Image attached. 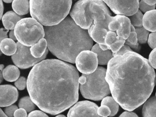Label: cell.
Segmentation results:
<instances>
[{"label":"cell","instance_id":"obj_1","mask_svg":"<svg viewBox=\"0 0 156 117\" xmlns=\"http://www.w3.org/2000/svg\"><path fill=\"white\" fill-rule=\"evenodd\" d=\"M79 78L77 69L72 65L57 59L43 60L30 72L27 90L39 108L56 115L77 102Z\"/></svg>","mask_w":156,"mask_h":117},{"label":"cell","instance_id":"obj_2","mask_svg":"<svg viewBox=\"0 0 156 117\" xmlns=\"http://www.w3.org/2000/svg\"><path fill=\"white\" fill-rule=\"evenodd\" d=\"M156 75L147 58L130 51L109 61L105 79L115 100L123 109L132 111L150 97Z\"/></svg>","mask_w":156,"mask_h":117},{"label":"cell","instance_id":"obj_3","mask_svg":"<svg viewBox=\"0 0 156 117\" xmlns=\"http://www.w3.org/2000/svg\"><path fill=\"white\" fill-rule=\"evenodd\" d=\"M44 29L48 49L62 61L74 64L81 52L93 47V40L88 31L82 29L70 17L57 25L45 26Z\"/></svg>","mask_w":156,"mask_h":117},{"label":"cell","instance_id":"obj_4","mask_svg":"<svg viewBox=\"0 0 156 117\" xmlns=\"http://www.w3.org/2000/svg\"><path fill=\"white\" fill-rule=\"evenodd\" d=\"M70 14L77 25L86 30L91 27L109 31L108 24L113 18L102 0H79Z\"/></svg>","mask_w":156,"mask_h":117},{"label":"cell","instance_id":"obj_5","mask_svg":"<svg viewBox=\"0 0 156 117\" xmlns=\"http://www.w3.org/2000/svg\"><path fill=\"white\" fill-rule=\"evenodd\" d=\"M32 18L45 26L57 25L70 13L72 0H30Z\"/></svg>","mask_w":156,"mask_h":117},{"label":"cell","instance_id":"obj_6","mask_svg":"<svg viewBox=\"0 0 156 117\" xmlns=\"http://www.w3.org/2000/svg\"><path fill=\"white\" fill-rule=\"evenodd\" d=\"M106 70L105 68L98 67L94 73L84 74L87 78L86 82L80 86V91L83 97L99 101L111 93L105 79Z\"/></svg>","mask_w":156,"mask_h":117},{"label":"cell","instance_id":"obj_7","mask_svg":"<svg viewBox=\"0 0 156 117\" xmlns=\"http://www.w3.org/2000/svg\"><path fill=\"white\" fill-rule=\"evenodd\" d=\"M14 31L19 42L27 46H32L45 37L42 24L33 18L21 19L17 23Z\"/></svg>","mask_w":156,"mask_h":117},{"label":"cell","instance_id":"obj_8","mask_svg":"<svg viewBox=\"0 0 156 117\" xmlns=\"http://www.w3.org/2000/svg\"><path fill=\"white\" fill-rule=\"evenodd\" d=\"M17 44V52L12 56V59L15 65L21 69H27L35 66L44 60L48 53L49 49H47L42 57L36 58L32 55L30 46L23 45L20 42H18Z\"/></svg>","mask_w":156,"mask_h":117},{"label":"cell","instance_id":"obj_9","mask_svg":"<svg viewBox=\"0 0 156 117\" xmlns=\"http://www.w3.org/2000/svg\"><path fill=\"white\" fill-rule=\"evenodd\" d=\"M75 63L77 70L82 74H92L98 67L97 54L90 50H84L78 55Z\"/></svg>","mask_w":156,"mask_h":117},{"label":"cell","instance_id":"obj_10","mask_svg":"<svg viewBox=\"0 0 156 117\" xmlns=\"http://www.w3.org/2000/svg\"><path fill=\"white\" fill-rule=\"evenodd\" d=\"M115 13L129 17L139 10L140 0H102Z\"/></svg>","mask_w":156,"mask_h":117},{"label":"cell","instance_id":"obj_11","mask_svg":"<svg viewBox=\"0 0 156 117\" xmlns=\"http://www.w3.org/2000/svg\"><path fill=\"white\" fill-rule=\"evenodd\" d=\"M98 107L88 101H79L71 108L68 117H100L98 113Z\"/></svg>","mask_w":156,"mask_h":117},{"label":"cell","instance_id":"obj_12","mask_svg":"<svg viewBox=\"0 0 156 117\" xmlns=\"http://www.w3.org/2000/svg\"><path fill=\"white\" fill-rule=\"evenodd\" d=\"M0 106L2 108L12 105L18 100L19 92L16 88L10 85L0 86Z\"/></svg>","mask_w":156,"mask_h":117},{"label":"cell","instance_id":"obj_13","mask_svg":"<svg viewBox=\"0 0 156 117\" xmlns=\"http://www.w3.org/2000/svg\"><path fill=\"white\" fill-rule=\"evenodd\" d=\"M91 51L97 54L98 64L99 65H107L109 61L114 57L113 53L111 50L108 49L107 50H103L98 43L92 47Z\"/></svg>","mask_w":156,"mask_h":117},{"label":"cell","instance_id":"obj_14","mask_svg":"<svg viewBox=\"0 0 156 117\" xmlns=\"http://www.w3.org/2000/svg\"><path fill=\"white\" fill-rule=\"evenodd\" d=\"M21 17L16 13L9 11L3 15L2 20V24L6 30H13L17 23L21 20Z\"/></svg>","mask_w":156,"mask_h":117},{"label":"cell","instance_id":"obj_15","mask_svg":"<svg viewBox=\"0 0 156 117\" xmlns=\"http://www.w3.org/2000/svg\"><path fill=\"white\" fill-rule=\"evenodd\" d=\"M143 26L149 31H156V10L149 11L144 14Z\"/></svg>","mask_w":156,"mask_h":117},{"label":"cell","instance_id":"obj_16","mask_svg":"<svg viewBox=\"0 0 156 117\" xmlns=\"http://www.w3.org/2000/svg\"><path fill=\"white\" fill-rule=\"evenodd\" d=\"M131 26L129 18L124 16L118 29L116 31L117 36L120 38L126 40L131 32Z\"/></svg>","mask_w":156,"mask_h":117},{"label":"cell","instance_id":"obj_17","mask_svg":"<svg viewBox=\"0 0 156 117\" xmlns=\"http://www.w3.org/2000/svg\"><path fill=\"white\" fill-rule=\"evenodd\" d=\"M143 117H156V97L149 98L143 105L142 110Z\"/></svg>","mask_w":156,"mask_h":117},{"label":"cell","instance_id":"obj_18","mask_svg":"<svg viewBox=\"0 0 156 117\" xmlns=\"http://www.w3.org/2000/svg\"><path fill=\"white\" fill-rule=\"evenodd\" d=\"M0 49L4 54L9 56H12L17 52V44L11 38H6L1 42Z\"/></svg>","mask_w":156,"mask_h":117},{"label":"cell","instance_id":"obj_19","mask_svg":"<svg viewBox=\"0 0 156 117\" xmlns=\"http://www.w3.org/2000/svg\"><path fill=\"white\" fill-rule=\"evenodd\" d=\"M12 8L18 15H26L30 12V2L29 0H13Z\"/></svg>","mask_w":156,"mask_h":117},{"label":"cell","instance_id":"obj_20","mask_svg":"<svg viewBox=\"0 0 156 117\" xmlns=\"http://www.w3.org/2000/svg\"><path fill=\"white\" fill-rule=\"evenodd\" d=\"M47 46V41L44 38H42L38 42L31 46L30 52L33 56L36 58H40L44 55Z\"/></svg>","mask_w":156,"mask_h":117},{"label":"cell","instance_id":"obj_21","mask_svg":"<svg viewBox=\"0 0 156 117\" xmlns=\"http://www.w3.org/2000/svg\"><path fill=\"white\" fill-rule=\"evenodd\" d=\"M3 79L9 82L16 81L20 76V71L17 67L14 65H9L3 69Z\"/></svg>","mask_w":156,"mask_h":117},{"label":"cell","instance_id":"obj_22","mask_svg":"<svg viewBox=\"0 0 156 117\" xmlns=\"http://www.w3.org/2000/svg\"><path fill=\"white\" fill-rule=\"evenodd\" d=\"M101 105H106L109 107L111 110V114L109 117L115 116L118 112L119 104L115 100L113 97H106L102 99Z\"/></svg>","mask_w":156,"mask_h":117},{"label":"cell","instance_id":"obj_23","mask_svg":"<svg viewBox=\"0 0 156 117\" xmlns=\"http://www.w3.org/2000/svg\"><path fill=\"white\" fill-rule=\"evenodd\" d=\"M35 104L30 97L27 96L21 99L19 102V107L20 108H24L27 112H30L35 109Z\"/></svg>","mask_w":156,"mask_h":117},{"label":"cell","instance_id":"obj_24","mask_svg":"<svg viewBox=\"0 0 156 117\" xmlns=\"http://www.w3.org/2000/svg\"><path fill=\"white\" fill-rule=\"evenodd\" d=\"M135 28L136 32L139 43L140 44L146 43L148 39L149 31L146 30L143 26Z\"/></svg>","mask_w":156,"mask_h":117},{"label":"cell","instance_id":"obj_25","mask_svg":"<svg viewBox=\"0 0 156 117\" xmlns=\"http://www.w3.org/2000/svg\"><path fill=\"white\" fill-rule=\"evenodd\" d=\"M143 16L140 10H138L135 14L129 16L131 24L135 27H141L143 26Z\"/></svg>","mask_w":156,"mask_h":117},{"label":"cell","instance_id":"obj_26","mask_svg":"<svg viewBox=\"0 0 156 117\" xmlns=\"http://www.w3.org/2000/svg\"><path fill=\"white\" fill-rule=\"evenodd\" d=\"M124 16V15L118 14L115 16L113 17L112 20L108 24V29H109V31H116L120 25V23H121Z\"/></svg>","mask_w":156,"mask_h":117},{"label":"cell","instance_id":"obj_27","mask_svg":"<svg viewBox=\"0 0 156 117\" xmlns=\"http://www.w3.org/2000/svg\"><path fill=\"white\" fill-rule=\"evenodd\" d=\"M126 40L119 37L117 40H116L114 43L112 44L109 46V49L113 53L114 57L115 54L119 51V49L124 45L126 42Z\"/></svg>","mask_w":156,"mask_h":117},{"label":"cell","instance_id":"obj_28","mask_svg":"<svg viewBox=\"0 0 156 117\" xmlns=\"http://www.w3.org/2000/svg\"><path fill=\"white\" fill-rule=\"evenodd\" d=\"M119 37L117 36L116 32L113 31H109L108 32L105 37V43L109 49V46L114 43L116 40L118 39Z\"/></svg>","mask_w":156,"mask_h":117},{"label":"cell","instance_id":"obj_29","mask_svg":"<svg viewBox=\"0 0 156 117\" xmlns=\"http://www.w3.org/2000/svg\"><path fill=\"white\" fill-rule=\"evenodd\" d=\"M126 42L132 45H137L139 43L135 27L132 24L131 26V32L129 36L126 40Z\"/></svg>","mask_w":156,"mask_h":117},{"label":"cell","instance_id":"obj_30","mask_svg":"<svg viewBox=\"0 0 156 117\" xmlns=\"http://www.w3.org/2000/svg\"><path fill=\"white\" fill-rule=\"evenodd\" d=\"M111 110L106 105H101L98 109V113L100 117H108L111 114Z\"/></svg>","mask_w":156,"mask_h":117},{"label":"cell","instance_id":"obj_31","mask_svg":"<svg viewBox=\"0 0 156 117\" xmlns=\"http://www.w3.org/2000/svg\"><path fill=\"white\" fill-rule=\"evenodd\" d=\"M155 8H156V5L151 6V5H148L147 3H145L143 1V0H141L139 2V9L141 11H142L143 13H145L147 12L155 9Z\"/></svg>","mask_w":156,"mask_h":117},{"label":"cell","instance_id":"obj_32","mask_svg":"<svg viewBox=\"0 0 156 117\" xmlns=\"http://www.w3.org/2000/svg\"><path fill=\"white\" fill-rule=\"evenodd\" d=\"M14 85L19 90H23L27 86V79L24 77H21L16 80Z\"/></svg>","mask_w":156,"mask_h":117},{"label":"cell","instance_id":"obj_33","mask_svg":"<svg viewBox=\"0 0 156 117\" xmlns=\"http://www.w3.org/2000/svg\"><path fill=\"white\" fill-rule=\"evenodd\" d=\"M147 42L151 49L156 48V31L152 32L150 34Z\"/></svg>","mask_w":156,"mask_h":117},{"label":"cell","instance_id":"obj_34","mask_svg":"<svg viewBox=\"0 0 156 117\" xmlns=\"http://www.w3.org/2000/svg\"><path fill=\"white\" fill-rule=\"evenodd\" d=\"M149 62L153 68L156 69V48L151 52L149 56Z\"/></svg>","mask_w":156,"mask_h":117},{"label":"cell","instance_id":"obj_35","mask_svg":"<svg viewBox=\"0 0 156 117\" xmlns=\"http://www.w3.org/2000/svg\"><path fill=\"white\" fill-rule=\"evenodd\" d=\"M18 109L16 105H10L6 107L5 109V112L8 117H14L15 112Z\"/></svg>","mask_w":156,"mask_h":117},{"label":"cell","instance_id":"obj_36","mask_svg":"<svg viewBox=\"0 0 156 117\" xmlns=\"http://www.w3.org/2000/svg\"><path fill=\"white\" fill-rule=\"evenodd\" d=\"M130 51H133V50L129 46L125 44L124 45L119 49L118 52H117L114 55V57L116 56L117 55H122L126 53H127Z\"/></svg>","mask_w":156,"mask_h":117},{"label":"cell","instance_id":"obj_37","mask_svg":"<svg viewBox=\"0 0 156 117\" xmlns=\"http://www.w3.org/2000/svg\"><path fill=\"white\" fill-rule=\"evenodd\" d=\"M28 117H48V116L46 113L41 111L36 110L31 112L29 113Z\"/></svg>","mask_w":156,"mask_h":117},{"label":"cell","instance_id":"obj_38","mask_svg":"<svg viewBox=\"0 0 156 117\" xmlns=\"http://www.w3.org/2000/svg\"><path fill=\"white\" fill-rule=\"evenodd\" d=\"M27 112L22 108L18 109L14 112V117H27Z\"/></svg>","mask_w":156,"mask_h":117},{"label":"cell","instance_id":"obj_39","mask_svg":"<svg viewBox=\"0 0 156 117\" xmlns=\"http://www.w3.org/2000/svg\"><path fill=\"white\" fill-rule=\"evenodd\" d=\"M119 117H137L138 115L136 113L132 112L131 111H126L123 112L122 114H120Z\"/></svg>","mask_w":156,"mask_h":117},{"label":"cell","instance_id":"obj_40","mask_svg":"<svg viewBox=\"0 0 156 117\" xmlns=\"http://www.w3.org/2000/svg\"><path fill=\"white\" fill-rule=\"evenodd\" d=\"M9 30H4L3 28H1L0 30V34H1V42L4 39L8 38V34Z\"/></svg>","mask_w":156,"mask_h":117},{"label":"cell","instance_id":"obj_41","mask_svg":"<svg viewBox=\"0 0 156 117\" xmlns=\"http://www.w3.org/2000/svg\"><path fill=\"white\" fill-rule=\"evenodd\" d=\"M125 44H126L127 45H128L132 50H134V51H136V52H139L140 50V46L139 44H137V45H132L131 44L127 42H125Z\"/></svg>","mask_w":156,"mask_h":117},{"label":"cell","instance_id":"obj_42","mask_svg":"<svg viewBox=\"0 0 156 117\" xmlns=\"http://www.w3.org/2000/svg\"><path fill=\"white\" fill-rule=\"evenodd\" d=\"M87 78L84 74H82V76L79 77L78 81L80 85H83L86 82Z\"/></svg>","mask_w":156,"mask_h":117},{"label":"cell","instance_id":"obj_43","mask_svg":"<svg viewBox=\"0 0 156 117\" xmlns=\"http://www.w3.org/2000/svg\"><path fill=\"white\" fill-rule=\"evenodd\" d=\"M143 1L151 6L156 5V0H143Z\"/></svg>","mask_w":156,"mask_h":117},{"label":"cell","instance_id":"obj_44","mask_svg":"<svg viewBox=\"0 0 156 117\" xmlns=\"http://www.w3.org/2000/svg\"><path fill=\"white\" fill-rule=\"evenodd\" d=\"M9 37L11 39H12L14 41H16L17 40L16 38V36H15V34H14V31L11 30L9 33Z\"/></svg>","mask_w":156,"mask_h":117},{"label":"cell","instance_id":"obj_45","mask_svg":"<svg viewBox=\"0 0 156 117\" xmlns=\"http://www.w3.org/2000/svg\"><path fill=\"white\" fill-rule=\"evenodd\" d=\"M0 1H1V19H2L3 15L4 6H3V2H2V0H0Z\"/></svg>","mask_w":156,"mask_h":117},{"label":"cell","instance_id":"obj_46","mask_svg":"<svg viewBox=\"0 0 156 117\" xmlns=\"http://www.w3.org/2000/svg\"><path fill=\"white\" fill-rule=\"evenodd\" d=\"M4 66L3 65L1 64L0 66V68H1V83H2V79H3V74H2V72H3V69H4Z\"/></svg>","mask_w":156,"mask_h":117},{"label":"cell","instance_id":"obj_47","mask_svg":"<svg viewBox=\"0 0 156 117\" xmlns=\"http://www.w3.org/2000/svg\"><path fill=\"white\" fill-rule=\"evenodd\" d=\"M0 117H7V115L6 113H4L2 109L0 110Z\"/></svg>","mask_w":156,"mask_h":117},{"label":"cell","instance_id":"obj_48","mask_svg":"<svg viewBox=\"0 0 156 117\" xmlns=\"http://www.w3.org/2000/svg\"><path fill=\"white\" fill-rule=\"evenodd\" d=\"M2 1L4 2L5 3H10L13 1V0H2Z\"/></svg>","mask_w":156,"mask_h":117},{"label":"cell","instance_id":"obj_49","mask_svg":"<svg viewBox=\"0 0 156 117\" xmlns=\"http://www.w3.org/2000/svg\"><path fill=\"white\" fill-rule=\"evenodd\" d=\"M57 117H65V116H64V115H62H62H57Z\"/></svg>","mask_w":156,"mask_h":117},{"label":"cell","instance_id":"obj_50","mask_svg":"<svg viewBox=\"0 0 156 117\" xmlns=\"http://www.w3.org/2000/svg\"><path fill=\"white\" fill-rule=\"evenodd\" d=\"M155 85H156V75L155 79Z\"/></svg>","mask_w":156,"mask_h":117},{"label":"cell","instance_id":"obj_51","mask_svg":"<svg viewBox=\"0 0 156 117\" xmlns=\"http://www.w3.org/2000/svg\"></svg>","mask_w":156,"mask_h":117}]
</instances>
